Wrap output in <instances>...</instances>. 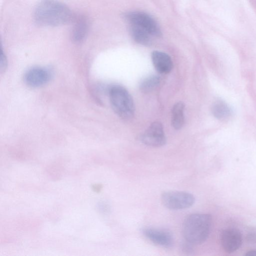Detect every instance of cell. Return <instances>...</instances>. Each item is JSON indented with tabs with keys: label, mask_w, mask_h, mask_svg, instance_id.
<instances>
[{
	"label": "cell",
	"mask_w": 256,
	"mask_h": 256,
	"mask_svg": "<svg viewBox=\"0 0 256 256\" xmlns=\"http://www.w3.org/2000/svg\"><path fill=\"white\" fill-rule=\"evenodd\" d=\"M142 234L153 243L164 248H170L174 244L172 235L168 232L154 228H146Z\"/></svg>",
	"instance_id": "9c48e42d"
},
{
	"label": "cell",
	"mask_w": 256,
	"mask_h": 256,
	"mask_svg": "<svg viewBox=\"0 0 256 256\" xmlns=\"http://www.w3.org/2000/svg\"><path fill=\"white\" fill-rule=\"evenodd\" d=\"M7 67L6 58L2 50H1L0 59V72H2Z\"/></svg>",
	"instance_id": "2e32d148"
},
{
	"label": "cell",
	"mask_w": 256,
	"mask_h": 256,
	"mask_svg": "<svg viewBox=\"0 0 256 256\" xmlns=\"http://www.w3.org/2000/svg\"><path fill=\"white\" fill-rule=\"evenodd\" d=\"M110 101L114 112L122 118L128 120L134 113V100L123 86L114 85L108 90Z\"/></svg>",
	"instance_id": "3957f363"
},
{
	"label": "cell",
	"mask_w": 256,
	"mask_h": 256,
	"mask_svg": "<svg viewBox=\"0 0 256 256\" xmlns=\"http://www.w3.org/2000/svg\"><path fill=\"white\" fill-rule=\"evenodd\" d=\"M50 70L45 68L36 66L29 69L24 76L26 84L32 87H38L46 84L51 78Z\"/></svg>",
	"instance_id": "ba28073f"
},
{
	"label": "cell",
	"mask_w": 256,
	"mask_h": 256,
	"mask_svg": "<svg viewBox=\"0 0 256 256\" xmlns=\"http://www.w3.org/2000/svg\"><path fill=\"white\" fill-rule=\"evenodd\" d=\"M140 140L148 146L160 147L164 145L166 138L162 124L158 122L152 123L142 135Z\"/></svg>",
	"instance_id": "8992f818"
},
{
	"label": "cell",
	"mask_w": 256,
	"mask_h": 256,
	"mask_svg": "<svg viewBox=\"0 0 256 256\" xmlns=\"http://www.w3.org/2000/svg\"><path fill=\"white\" fill-rule=\"evenodd\" d=\"M192 244L186 241V243H184L182 244V248L184 252L186 253L190 254L192 252Z\"/></svg>",
	"instance_id": "e0dca14e"
},
{
	"label": "cell",
	"mask_w": 256,
	"mask_h": 256,
	"mask_svg": "<svg viewBox=\"0 0 256 256\" xmlns=\"http://www.w3.org/2000/svg\"><path fill=\"white\" fill-rule=\"evenodd\" d=\"M246 256H256V250L249 251L246 254Z\"/></svg>",
	"instance_id": "ac0fdd59"
},
{
	"label": "cell",
	"mask_w": 256,
	"mask_h": 256,
	"mask_svg": "<svg viewBox=\"0 0 256 256\" xmlns=\"http://www.w3.org/2000/svg\"><path fill=\"white\" fill-rule=\"evenodd\" d=\"M124 17L132 24L138 26L146 31L151 36H162L160 26L149 14L140 12H133L125 14Z\"/></svg>",
	"instance_id": "5b68a950"
},
{
	"label": "cell",
	"mask_w": 256,
	"mask_h": 256,
	"mask_svg": "<svg viewBox=\"0 0 256 256\" xmlns=\"http://www.w3.org/2000/svg\"><path fill=\"white\" fill-rule=\"evenodd\" d=\"M74 20L76 23L72 30V40L76 43H80L87 36L89 28L88 22L84 16H80Z\"/></svg>",
	"instance_id": "8fae6325"
},
{
	"label": "cell",
	"mask_w": 256,
	"mask_h": 256,
	"mask_svg": "<svg viewBox=\"0 0 256 256\" xmlns=\"http://www.w3.org/2000/svg\"><path fill=\"white\" fill-rule=\"evenodd\" d=\"M220 242L223 249L228 253H232L238 250L242 242L240 232L234 228L224 230L220 235Z\"/></svg>",
	"instance_id": "52a82bcc"
},
{
	"label": "cell",
	"mask_w": 256,
	"mask_h": 256,
	"mask_svg": "<svg viewBox=\"0 0 256 256\" xmlns=\"http://www.w3.org/2000/svg\"><path fill=\"white\" fill-rule=\"evenodd\" d=\"M151 56L154 66L158 72L166 74L172 70V61L168 54L156 50L152 52Z\"/></svg>",
	"instance_id": "30bf717a"
},
{
	"label": "cell",
	"mask_w": 256,
	"mask_h": 256,
	"mask_svg": "<svg viewBox=\"0 0 256 256\" xmlns=\"http://www.w3.org/2000/svg\"><path fill=\"white\" fill-rule=\"evenodd\" d=\"M160 78L156 75H152L144 79L140 82V88L144 93L150 92L155 90L160 84Z\"/></svg>",
	"instance_id": "9a60e30c"
},
{
	"label": "cell",
	"mask_w": 256,
	"mask_h": 256,
	"mask_svg": "<svg viewBox=\"0 0 256 256\" xmlns=\"http://www.w3.org/2000/svg\"><path fill=\"white\" fill-rule=\"evenodd\" d=\"M130 32L133 39L138 43L142 45H148L151 42L150 35L140 27L131 25Z\"/></svg>",
	"instance_id": "5bb4252c"
},
{
	"label": "cell",
	"mask_w": 256,
	"mask_h": 256,
	"mask_svg": "<svg viewBox=\"0 0 256 256\" xmlns=\"http://www.w3.org/2000/svg\"><path fill=\"white\" fill-rule=\"evenodd\" d=\"M212 112L213 116L221 120L228 119L232 115V110L224 102L218 100L212 105Z\"/></svg>",
	"instance_id": "4fadbf2b"
},
{
	"label": "cell",
	"mask_w": 256,
	"mask_h": 256,
	"mask_svg": "<svg viewBox=\"0 0 256 256\" xmlns=\"http://www.w3.org/2000/svg\"><path fill=\"white\" fill-rule=\"evenodd\" d=\"M35 22L43 26H58L75 20L72 10L66 5L56 0H42L34 12Z\"/></svg>",
	"instance_id": "6da1fadb"
},
{
	"label": "cell",
	"mask_w": 256,
	"mask_h": 256,
	"mask_svg": "<svg viewBox=\"0 0 256 256\" xmlns=\"http://www.w3.org/2000/svg\"><path fill=\"white\" fill-rule=\"evenodd\" d=\"M211 216L206 214H192L184 220L182 234L186 241L192 244L203 243L208 238L212 227Z\"/></svg>",
	"instance_id": "7a4b0ae2"
},
{
	"label": "cell",
	"mask_w": 256,
	"mask_h": 256,
	"mask_svg": "<svg viewBox=\"0 0 256 256\" xmlns=\"http://www.w3.org/2000/svg\"><path fill=\"white\" fill-rule=\"evenodd\" d=\"M162 204L168 209L178 210L188 208L195 202L194 196L190 193L182 191H168L162 194Z\"/></svg>",
	"instance_id": "277c9868"
},
{
	"label": "cell",
	"mask_w": 256,
	"mask_h": 256,
	"mask_svg": "<svg viewBox=\"0 0 256 256\" xmlns=\"http://www.w3.org/2000/svg\"><path fill=\"white\" fill-rule=\"evenodd\" d=\"M184 104L182 102H176L172 110L171 122L176 130L180 129L184 123Z\"/></svg>",
	"instance_id": "7c38bea8"
}]
</instances>
